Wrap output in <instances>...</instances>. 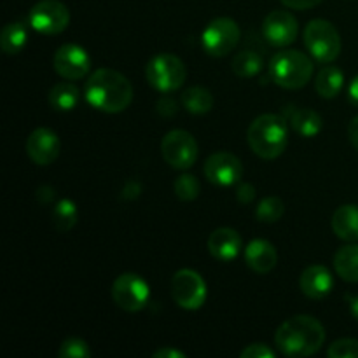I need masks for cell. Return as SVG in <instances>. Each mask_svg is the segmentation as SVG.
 <instances>
[{"label":"cell","mask_w":358,"mask_h":358,"mask_svg":"<svg viewBox=\"0 0 358 358\" xmlns=\"http://www.w3.org/2000/svg\"><path fill=\"white\" fill-rule=\"evenodd\" d=\"M240 42V27L231 17H215L206 24L201 35V45L206 55L222 58L229 55Z\"/></svg>","instance_id":"7"},{"label":"cell","mask_w":358,"mask_h":358,"mask_svg":"<svg viewBox=\"0 0 358 358\" xmlns=\"http://www.w3.org/2000/svg\"><path fill=\"white\" fill-rule=\"evenodd\" d=\"M140 192H142V185L138 184V182H128L124 187V196L128 199H135L136 196H140Z\"/></svg>","instance_id":"37"},{"label":"cell","mask_w":358,"mask_h":358,"mask_svg":"<svg viewBox=\"0 0 358 358\" xmlns=\"http://www.w3.org/2000/svg\"><path fill=\"white\" fill-rule=\"evenodd\" d=\"M161 152L171 168L189 170L198 159V142L189 131L173 129L164 135L161 142Z\"/></svg>","instance_id":"10"},{"label":"cell","mask_w":358,"mask_h":358,"mask_svg":"<svg viewBox=\"0 0 358 358\" xmlns=\"http://www.w3.org/2000/svg\"><path fill=\"white\" fill-rule=\"evenodd\" d=\"M343 84H345V76L338 66H324L315 80L318 94L324 98L338 96L339 91L343 90Z\"/></svg>","instance_id":"24"},{"label":"cell","mask_w":358,"mask_h":358,"mask_svg":"<svg viewBox=\"0 0 358 358\" xmlns=\"http://www.w3.org/2000/svg\"><path fill=\"white\" fill-rule=\"evenodd\" d=\"M154 358H184L185 353L180 352V350L173 348H161L157 352L152 353Z\"/></svg>","instance_id":"36"},{"label":"cell","mask_w":358,"mask_h":358,"mask_svg":"<svg viewBox=\"0 0 358 358\" xmlns=\"http://www.w3.org/2000/svg\"><path fill=\"white\" fill-rule=\"evenodd\" d=\"M331 358H358V341L357 339H338L327 350Z\"/></svg>","instance_id":"31"},{"label":"cell","mask_w":358,"mask_h":358,"mask_svg":"<svg viewBox=\"0 0 358 358\" xmlns=\"http://www.w3.org/2000/svg\"><path fill=\"white\" fill-rule=\"evenodd\" d=\"M241 238L231 227H219L208 238V252L217 261L231 262L240 255Z\"/></svg>","instance_id":"17"},{"label":"cell","mask_w":358,"mask_h":358,"mask_svg":"<svg viewBox=\"0 0 358 358\" xmlns=\"http://www.w3.org/2000/svg\"><path fill=\"white\" fill-rule=\"evenodd\" d=\"M332 231L341 240L358 241V206H339L332 215Z\"/></svg>","instance_id":"19"},{"label":"cell","mask_w":358,"mask_h":358,"mask_svg":"<svg viewBox=\"0 0 358 358\" xmlns=\"http://www.w3.org/2000/svg\"><path fill=\"white\" fill-rule=\"evenodd\" d=\"M285 7L289 9H297V10H306L311 7H317L322 0H280Z\"/></svg>","instance_id":"35"},{"label":"cell","mask_w":358,"mask_h":358,"mask_svg":"<svg viewBox=\"0 0 358 358\" xmlns=\"http://www.w3.org/2000/svg\"><path fill=\"white\" fill-rule=\"evenodd\" d=\"M297 20L289 10H273L262 23V35L275 48H285L297 37Z\"/></svg>","instance_id":"14"},{"label":"cell","mask_w":358,"mask_h":358,"mask_svg":"<svg viewBox=\"0 0 358 358\" xmlns=\"http://www.w3.org/2000/svg\"><path fill=\"white\" fill-rule=\"evenodd\" d=\"M348 100L352 101L355 107H358V76H355L352 79V83H350V87H348Z\"/></svg>","instance_id":"39"},{"label":"cell","mask_w":358,"mask_h":358,"mask_svg":"<svg viewBox=\"0 0 358 358\" xmlns=\"http://www.w3.org/2000/svg\"><path fill=\"white\" fill-rule=\"evenodd\" d=\"M236 198L238 201L243 203V205H248V203L252 201V199L255 198V189L252 184H245V182H241V184H238L236 187Z\"/></svg>","instance_id":"34"},{"label":"cell","mask_w":358,"mask_h":358,"mask_svg":"<svg viewBox=\"0 0 358 358\" xmlns=\"http://www.w3.org/2000/svg\"><path fill=\"white\" fill-rule=\"evenodd\" d=\"M348 301H350V311H352L353 318L358 322V296H350Z\"/></svg>","instance_id":"41"},{"label":"cell","mask_w":358,"mask_h":358,"mask_svg":"<svg viewBox=\"0 0 358 358\" xmlns=\"http://www.w3.org/2000/svg\"><path fill=\"white\" fill-rule=\"evenodd\" d=\"M241 358H275L276 353L262 343H254L240 353Z\"/></svg>","instance_id":"32"},{"label":"cell","mask_w":358,"mask_h":358,"mask_svg":"<svg viewBox=\"0 0 358 358\" xmlns=\"http://www.w3.org/2000/svg\"><path fill=\"white\" fill-rule=\"evenodd\" d=\"M336 273L345 282H358V245H346L341 247L334 255Z\"/></svg>","instance_id":"22"},{"label":"cell","mask_w":358,"mask_h":358,"mask_svg":"<svg viewBox=\"0 0 358 358\" xmlns=\"http://www.w3.org/2000/svg\"><path fill=\"white\" fill-rule=\"evenodd\" d=\"M275 343L285 357H311L325 343V329L315 317L297 315L280 325Z\"/></svg>","instance_id":"2"},{"label":"cell","mask_w":358,"mask_h":358,"mask_svg":"<svg viewBox=\"0 0 358 358\" xmlns=\"http://www.w3.org/2000/svg\"><path fill=\"white\" fill-rule=\"evenodd\" d=\"M301 290L306 297L313 301L325 299L334 289V278L332 273L325 266H310L303 271L299 280Z\"/></svg>","instance_id":"16"},{"label":"cell","mask_w":358,"mask_h":358,"mask_svg":"<svg viewBox=\"0 0 358 358\" xmlns=\"http://www.w3.org/2000/svg\"><path fill=\"white\" fill-rule=\"evenodd\" d=\"M84 98L93 108L107 114L126 110L133 100V86L126 76L112 69H98L84 86Z\"/></svg>","instance_id":"1"},{"label":"cell","mask_w":358,"mask_h":358,"mask_svg":"<svg viewBox=\"0 0 358 358\" xmlns=\"http://www.w3.org/2000/svg\"><path fill=\"white\" fill-rule=\"evenodd\" d=\"M80 91L76 84L72 83H59L51 87L49 91V103L56 110L69 112L79 105Z\"/></svg>","instance_id":"23"},{"label":"cell","mask_w":358,"mask_h":358,"mask_svg":"<svg viewBox=\"0 0 358 358\" xmlns=\"http://www.w3.org/2000/svg\"><path fill=\"white\" fill-rule=\"evenodd\" d=\"M289 121L294 131L297 135L304 136V138L317 136L322 131V126H324L320 115L315 110H310V108H294L292 114L289 115Z\"/></svg>","instance_id":"20"},{"label":"cell","mask_w":358,"mask_h":358,"mask_svg":"<svg viewBox=\"0 0 358 358\" xmlns=\"http://www.w3.org/2000/svg\"><path fill=\"white\" fill-rule=\"evenodd\" d=\"M173 189L178 199H182V201H192L199 194V180L194 175L184 173L175 180Z\"/></svg>","instance_id":"29"},{"label":"cell","mask_w":358,"mask_h":358,"mask_svg":"<svg viewBox=\"0 0 358 358\" xmlns=\"http://www.w3.org/2000/svg\"><path fill=\"white\" fill-rule=\"evenodd\" d=\"M28 42V28L23 21H10L0 35V48L6 55H17Z\"/></svg>","instance_id":"21"},{"label":"cell","mask_w":358,"mask_h":358,"mask_svg":"<svg viewBox=\"0 0 358 358\" xmlns=\"http://www.w3.org/2000/svg\"><path fill=\"white\" fill-rule=\"evenodd\" d=\"M283 212H285V206H283V201L276 196H269V198L262 199L257 205V210H255V215L261 222L273 224L278 222L283 217Z\"/></svg>","instance_id":"28"},{"label":"cell","mask_w":358,"mask_h":358,"mask_svg":"<svg viewBox=\"0 0 358 358\" xmlns=\"http://www.w3.org/2000/svg\"><path fill=\"white\" fill-rule=\"evenodd\" d=\"M177 101L173 100L171 96H163L157 100V105H156V110L157 114L161 115V117H173L175 114H177Z\"/></svg>","instance_id":"33"},{"label":"cell","mask_w":358,"mask_h":358,"mask_svg":"<svg viewBox=\"0 0 358 358\" xmlns=\"http://www.w3.org/2000/svg\"><path fill=\"white\" fill-rule=\"evenodd\" d=\"M52 219H55L56 229L66 233L72 229L79 219V210L72 199H59L52 208Z\"/></svg>","instance_id":"27"},{"label":"cell","mask_w":358,"mask_h":358,"mask_svg":"<svg viewBox=\"0 0 358 358\" xmlns=\"http://www.w3.org/2000/svg\"><path fill=\"white\" fill-rule=\"evenodd\" d=\"M59 147L62 143H59L58 135L49 128H37L27 140L28 157L38 166H48L55 163L59 156Z\"/></svg>","instance_id":"15"},{"label":"cell","mask_w":358,"mask_h":358,"mask_svg":"<svg viewBox=\"0 0 358 358\" xmlns=\"http://www.w3.org/2000/svg\"><path fill=\"white\" fill-rule=\"evenodd\" d=\"M348 136H350V142H352V145L358 150V115L353 119L352 122H350Z\"/></svg>","instance_id":"38"},{"label":"cell","mask_w":358,"mask_h":358,"mask_svg":"<svg viewBox=\"0 0 358 358\" xmlns=\"http://www.w3.org/2000/svg\"><path fill=\"white\" fill-rule=\"evenodd\" d=\"M37 198H38V201L49 203V201H52V198H55V192H52L51 187L44 185V187H38Z\"/></svg>","instance_id":"40"},{"label":"cell","mask_w":358,"mask_h":358,"mask_svg":"<svg viewBox=\"0 0 358 358\" xmlns=\"http://www.w3.org/2000/svg\"><path fill=\"white\" fill-rule=\"evenodd\" d=\"M28 21L38 34L56 35L69 27L70 10L59 0H41L30 9Z\"/></svg>","instance_id":"11"},{"label":"cell","mask_w":358,"mask_h":358,"mask_svg":"<svg viewBox=\"0 0 358 358\" xmlns=\"http://www.w3.org/2000/svg\"><path fill=\"white\" fill-rule=\"evenodd\" d=\"M182 105L187 112L196 115H203L206 112L212 110L213 107V96L206 87L194 86L189 87L182 93Z\"/></svg>","instance_id":"25"},{"label":"cell","mask_w":358,"mask_h":358,"mask_svg":"<svg viewBox=\"0 0 358 358\" xmlns=\"http://www.w3.org/2000/svg\"><path fill=\"white\" fill-rule=\"evenodd\" d=\"M112 299L121 310L135 313V311L143 310L149 303V285L136 273H122L112 285Z\"/></svg>","instance_id":"8"},{"label":"cell","mask_w":358,"mask_h":358,"mask_svg":"<svg viewBox=\"0 0 358 358\" xmlns=\"http://www.w3.org/2000/svg\"><path fill=\"white\" fill-rule=\"evenodd\" d=\"M304 45L310 55L322 63H331L341 52V37L331 21L313 20L304 30Z\"/></svg>","instance_id":"6"},{"label":"cell","mask_w":358,"mask_h":358,"mask_svg":"<svg viewBox=\"0 0 358 358\" xmlns=\"http://www.w3.org/2000/svg\"><path fill=\"white\" fill-rule=\"evenodd\" d=\"M185 65L178 56L161 52L149 59L145 66V77L150 86L159 93H173L184 84Z\"/></svg>","instance_id":"5"},{"label":"cell","mask_w":358,"mask_h":358,"mask_svg":"<svg viewBox=\"0 0 358 358\" xmlns=\"http://www.w3.org/2000/svg\"><path fill=\"white\" fill-rule=\"evenodd\" d=\"M205 175L213 185L229 187L238 184L243 175L241 161L231 152H215L206 159Z\"/></svg>","instance_id":"13"},{"label":"cell","mask_w":358,"mask_h":358,"mask_svg":"<svg viewBox=\"0 0 358 358\" xmlns=\"http://www.w3.org/2000/svg\"><path fill=\"white\" fill-rule=\"evenodd\" d=\"M247 140L254 154L262 159H276L289 143V128L282 115L262 114L248 126Z\"/></svg>","instance_id":"3"},{"label":"cell","mask_w":358,"mask_h":358,"mask_svg":"<svg viewBox=\"0 0 358 358\" xmlns=\"http://www.w3.org/2000/svg\"><path fill=\"white\" fill-rule=\"evenodd\" d=\"M206 283L198 271L180 269L171 278V296L177 306L184 310H199L206 301Z\"/></svg>","instance_id":"9"},{"label":"cell","mask_w":358,"mask_h":358,"mask_svg":"<svg viewBox=\"0 0 358 358\" xmlns=\"http://www.w3.org/2000/svg\"><path fill=\"white\" fill-rule=\"evenodd\" d=\"M313 76V62L304 52L285 49L276 52L269 62V77L285 90H301Z\"/></svg>","instance_id":"4"},{"label":"cell","mask_w":358,"mask_h":358,"mask_svg":"<svg viewBox=\"0 0 358 358\" xmlns=\"http://www.w3.org/2000/svg\"><path fill=\"white\" fill-rule=\"evenodd\" d=\"M262 62L261 55H257L255 51L250 49H245V51L238 52L233 59V72L236 73L241 79H248V77H255L262 70Z\"/></svg>","instance_id":"26"},{"label":"cell","mask_w":358,"mask_h":358,"mask_svg":"<svg viewBox=\"0 0 358 358\" xmlns=\"http://www.w3.org/2000/svg\"><path fill=\"white\" fill-rule=\"evenodd\" d=\"M245 261L247 266L257 275H266L271 271L278 262V252L268 240H252L245 248Z\"/></svg>","instance_id":"18"},{"label":"cell","mask_w":358,"mask_h":358,"mask_svg":"<svg viewBox=\"0 0 358 358\" xmlns=\"http://www.w3.org/2000/svg\"><path fill=\"white\" fill-rule=\"evenodd\" d=\"M58 355L62 358H90L91 350L84 339L69 338L62 343Z\"/></svg>","instance_id":"30"},{"label":"cell","mask_w":358,"mask_h":358,"mask_svg":"<svg viewBox=\"0 0 358 358\" xmlns=\"http://www.w3.org/2000/svg\"><path fill=\"white\" fill-rule=\"evenodd\" d=\"M52 65L63 79L77 80L87 76L91 69V58L84 48L77 44H63L52 58Z\"/></svg>","instance_id":"12"}]
</instances>
